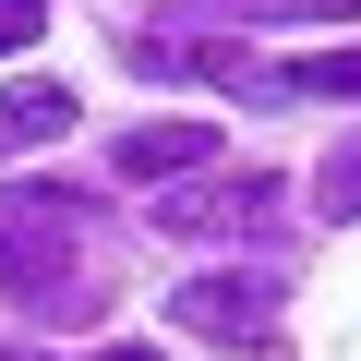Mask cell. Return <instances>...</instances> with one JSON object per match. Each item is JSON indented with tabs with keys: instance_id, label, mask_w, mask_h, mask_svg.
I'll return each mask as SVG.
<instances>
[{
	"instance_id": "cell-1",
	"label": "cell",
	"mask_w": 361,
	"mask_h": 361,
	"mask_svg": "<svg viewBox=\"0 0 361 361\" xmlns=\"http://www.w3.org/2000/svg\"><path fill=\"white\" fill-rule=\"evenodd\" d=\"M73 205H85V193H61V180L0 193V289H13V301L73 313V301H61V289H73Z\"/></svg>"
},
{
	"instance_id": "cell-2",
	"label": "cell",
	"mask_w": 361,
	"mask_h": 361,
	"mask_svg": "<svg viewBox=\"0 0 361 361\" xmlns=\"http://www.w3.org/2000/svg\"><path fill=\"white\" fill-rule=\"evenodd\" d=\"M169 313L193 337H217V349H253V337H277V277H193Z\"/></svg>"
},
{
	"instance_id": "cell-3",
	"label": "cell",
	"mask_w": 361,
	"mask_h": 361,
	"mask_svg": "<svg viewBox=\"0 0 361 361\" xmlns=\"http://www.w3.org/2000/svg\"><path fill=\"white\" fill-rule=\"evenodd\" d=\"M277 217V180L265 169H241V180H193L180 205H157V229H180V241H217V229H265Z\"/></svg>"
},
{
	"instance_id": "cell-4",
	"label": "cell",
	"mask_w": 361,
	"mask_h": 361,
	"mask_svg": "<svg viewBox=\"0 0 361 361\" xmlns=\"http://www.w3.org/2000/svg\"><path fill=\"white\" fill-rule=\"evenodd\" d=\"M193 169H217L205 121H133L121 133V180H193Z\"/></svg>"
},
{
	"instance_id": "cell-5",
	"label": "cell",
	"mask_w": 361,
	"mask_h": 361,
	"mask_svg": "<svg viewBox=\"0 0 361 361\" xmlns=\"http://www.w3.org/2000/svg\"><path fill=\"white\" fill-rule=\"evenodd\" d=\"M49 133H73V85H0V157H25Z\"/></svg>"
},
{
	"instance_id": "cell-6",
	"label": "cell",
	"mask_w": 361,
	"mask_h": 361,
	"mask_svg": "<svg viewBox=\"0 0 361 361\" xmlns=\"http://www.w3.org/2000/svg\"><path fill=\"white\" fill-rule=\"evenodd\" d=\"M253 85H277V97H361V49H313V61H253Z\"/></svg>"
},
{
	"instance_id": "cell-7",
	"label": "cell",
	"mask_w": 361,
	"mask_h": 361,
	"mask_svg": "<svg viewBox=\"0 0 361 361\" xmlns=\"http://www.w3.org/2000/svg\"><path fill=\"white\" fill-rule=\"evenodd\" d=\"M313 193H325V217H361V145H337V157L313 169Z\"/></svg>"
},
{
	"instance_id": "cell-8",
	"label": "cell",
	"mask_w": 361,
	"mask_h": 361,
	"mask_svg": "<svg viewBox=\"0 0 361 361\" xmlns=\"http://www.w3.org/2000/svg\"><path fill=\"white\" fill-rule=\"evenodd\" d=\"M37 37H49V0H0V61L37 49Z\"/></svg>"
},
{
	"instance_id": "cell-9",
	"label": "cell",
	"mask_w": 361,
	"mask_h": 361,
	"mask_svg": "<svg viewBox=\"0 0 361 361\" xmlns=\"http://www.w3.org/2000/svg\"><path fill=\"white\" fill-rule=\"evenodd\" d=\"M85 361H157V349H145V337H121V349H85Z\"/></svg>"
}]
</instances>
